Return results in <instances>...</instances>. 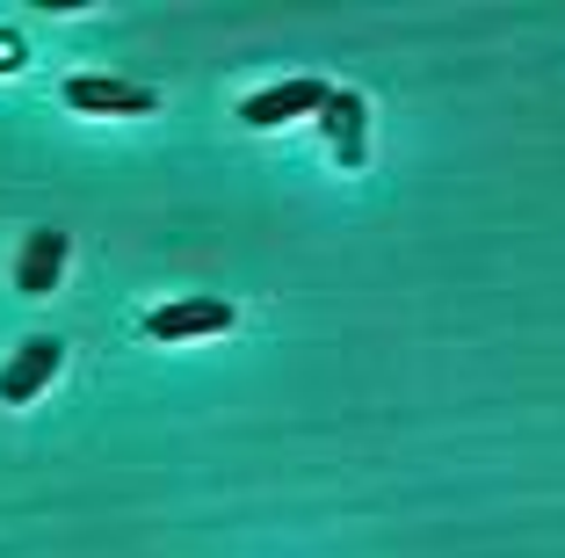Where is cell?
<instances>
[{
	"instance_id": "obj_6",
	"label": "cell",
	"mask_w": 565,
	"mask_h": 558,
	"mask_svg": "<svg viewBox=\"0 0 565 558\" xmlns=\"http://www.w3.org/2000/svg\"><path fill=\"white\" fill-rule=\"evenodd\" d=\"M319 116L333 124V160H341V167H363V102L333 87V95H327V109H319Z\"/></svg>"
},
{
	"instance_id": "obj_3",
	"label": "cell",
	"mask_w": 565,
	"mask_h": 558,
	"mask_svg": "<svg viewBox=\"0 0 565 558\" xmlns=\"http://www.w3.org/2000/svg\"><path fill=\"white\" fill-rule=\"evenodd\" d=\"M152 341H203V334H233V305L225 297H182V305H160L146 313Z\"/></svg>"
},
{
	"instance_id": "obj_1",
	"label": "cell",
	"mask_w": 565,
	"mask_h": 558,
	"mask_svg": "<svg viewBox=\"0 0 565 558\" xmlns=\"http://www.w3.org/2000/svg\"><path fill=\"white\" fill-rule=\"evenodd\" d=\"M327 95H333V87L305 73V81L268 87V95H247V102H239V124H247V131H276V124H290V116H319Z\"/></svg>"
},
{
	"instance_id": "obj_4",
	"label": "cell",
	"mask_w": 565,
	"mask_h": 558,
	"mask_svg": "<svg viewBox=\"0 0 565 558\" xmlns=\"http://www.w3.org/2000/svg\"><path fill=\"white\" fill-rule=\"evenodd\" d=\"M66 262H73V240L66 232H30V240H22V262H15V291L22 297H51L58 291V276H66Z\"/></svg>"
},
{
	"instance_id": "obj_5",
	"label": "cell",
	"mask_w": 565,
	"mask_h": 558,
	"mask_svg": "<svg viewBox=\"0 0 565 558\" xmlns=\"http://www.w3.org/2000/svg\"><path fill=\"white\" fill-rule=\"evenodd\" d=\"M58 356H66V348L51 341V334H44V341H22V348H15V362L0 370V399H8V407H22V399H36V392H44L51 378H58Z\"/></svg>"
},
{
	"instance_id": "obj_2",
	"label": "cell",
	"mask_w": 565,
	"mask_h": 558,
	"mask_svg": "<svg viewBox=\"0 0 565 558\" xmlns=\"http://www.w3.org/2000/svg\"><path fill=\"white\" fill-rule=\"evenodd\" d=\"M152 102L160 95L146 81H109V73H73L66 81V109H87V116H146Z\"/></svg>"
}]
</instances>
